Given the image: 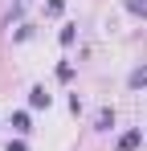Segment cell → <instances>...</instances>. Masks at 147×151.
Instances as JSON below:
<instances>
[{
	"label": "cell",
	"mask_w": 147,
	"mask_h": 151,
	"mask_svg": "<svg viewBox=\"0 0 147 151\" xmlns=\"http://www.w3.org/2000/svg\"><path fill=\"white\" fill-rule=\"evenodd\" d=\"M12 131H17V135H29V131H33V127H29V114H24V110H17V114H12Z\"/></svg>",
	"instance_id": "5b68a950"
},
{
	"label": "cell",
	"mask_w": 147,
	"mask_h": 151,
	"mask_svg": "<svg viewBox=\"0 0 147 151\" xmlns=\"http://www.w3.org/2000/svg\"><path fill=\"white\" fill-rule=\"evenodd\" d=\"M17 4H29V0H17Z\"/></svg>",
	"instance_id": "8fae6325"
},
{
	"label": "cell",
	"mask_w": 147,
	"mask_h": 151,
	"mask_svg": "<svg viewBox=\"0 0 147 151\" xmlns=\"http://www.w3.org/2000/svg\"><path fill=\"white\" fill-rule=\"evenodd\" d=\"M29 106H33V110H49V106H53V94H49L45 86H33V90H29Z\"/></svg>",
	"instance_id": "6da1fadb"
},
{
	"label": "cell",
	"mask_w": 147,
	"mask_h": 151,
	"mask_svg": "<svg viewBox=\"0 0 147 151\" xmlns=\"http://www.w3.org/2000/svg\"><path fill=\"white\" fill-rule=\"evenodd\" d=\"M57 78H61V82H70V78H74V65H70V61H61V65H57Z\"/></svg>",
	"instance_id": "9c48e42d"
},
{
	"label": "cell",
	"mask_w": 147,
	"mask_h": 151,
	"mask_svg": "<svg viewBox=\"0 0 147 151\" xmlns=\"http://www.w3.org/2000/svg\"><path fill=\"white\" fill-rule=\"evenodd\" d=\"M8 151H29V147H24L21 139H12V143H8Z\"/></svg>",
	"instance_id": "30bf717a"
},
{
	"label": "cell",
	"mask_w": 147,
	"mask_h": 151,
	"mask_svg": "<svg viewBox=\"0 0 147 151\" xmlns=\"http://www.w3.org/2000/svg\"><path fill=\"white\" fill-rule=\"evenodd\" d=\"M127 86H131V90H143L147 86V65H135V70L127 74Z\"/></svg>",
	"instance_id": "277c9868"
},
{
	"label": "cell",
	"mask_w": 147,
	"mask_h": 151,
	"mask_svg": "<svg viewBox=\"0 0 147 151\" xmlns=\"http://www.w3.org/2000/svg\"><path fill=\"white\" fill-rule=\"evenodd\" d=\"M57 41H61V45H74V41H78V25H61Z\"/></svg>",
	"instance_id": "52a82bcc"
},
{
	"label": "cell",
	"mask_w": 147,
	"mask_h": 151,
	"mask_svg": "<svg viewBox=\"0 0 147 151\" xmlns=\"http://www.w3.org/2000/svg\"><path fill=\"white\" fill-rule=\"evenodd\" d=\"M143 143V131H127V135H119V151H135Z\"/></svg>",
	"instance_id": "3957f363"
},
{
	"label": "cell",
	"mask_w": 147,
	"mask_h": 151,
	"mask_svg": "<svg viewBox=\"0 0 147 151\" xmlns=\"http://www.w3.org/2000/svg\"><path fill=\"white\" fill-rule=\"evenodd\" d=\"M45 12H49V17H61V12H66V0H49Z\"/></svg>",
	"instance_id": "ba28073f"
},
{
	"label": "cell",
	"mask_w": 147,
	"mask_h": 151,
	"mask_svg": "<svg viewBox=\"0 0 147 151\" xmlns=\"http://www.w3.org/2000/svg\"><path fill=\"white\" fill-rule=\"evenodd\" d=\"M110 127H115V106H102L94 114V131H110Z\"/></svg>",
	"instance_id": "7a4b0ae2"
},
{
	"label": "cell",
	"mask_w": 147,
	"mask_h": 151,
	"mask_svg": "<svg viewBox=\"0 0 147 151\" xmlns=\"http://www.w3.org/2000/svg\"><path fill=\"white\" fill-rule=\"evenodd\" d=\"M122 4H127L131 17H143V21H147V0H122Z\"/></svg>",
	"instance_id": "8992f818"
}]
</instances>
